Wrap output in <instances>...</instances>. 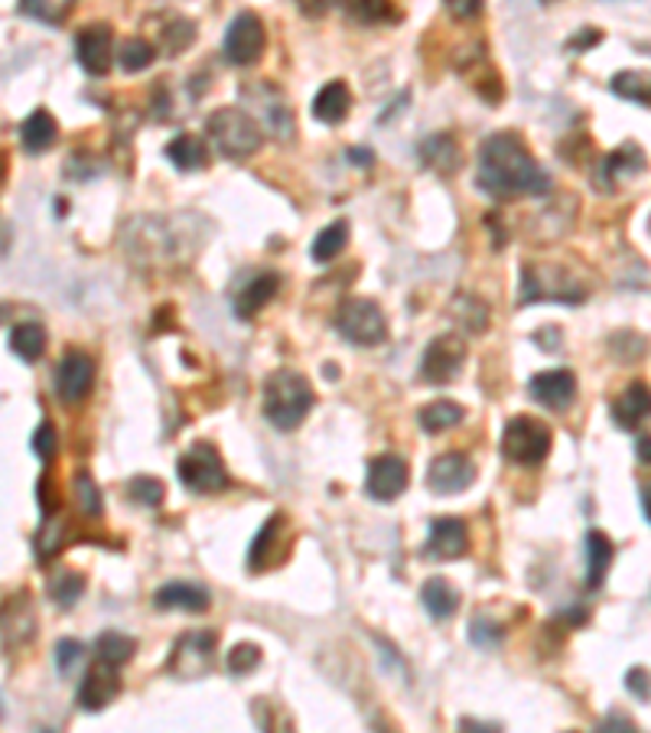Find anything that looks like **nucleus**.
Here are the masks:
<instances>
[{
    "label": "nucleus",
    "instance_id": "obj_39",
    "mask_svg": "<svg viewBox=\"0 0 651 733\" xmlns=\"http://www.w3.org/2000/svg\"><path fill=\"white\" fill-rule=\"evenodd\" d=\"M117 59H121V65H124L127 72H143V69L157 59V52H153V46H150L147 39L134 36V39H127V42L121 46Z\"/></svg>",
    "mask_w": 651,
    "mask_h": 733
},
{
    "label": "nucleus",
    "instance_id": "obj_32",
    "mask_svg": "<svg viewBox=\"0 0 651 733\" xmlns=\"http://www.w3.org/2000/svg\"><path fill=\"white\" fill-rule=\"evenodd\" d=\"M85 594V577L78 571H59L52 581H49V597L55 600V607L62 610H72L78 604V597Z\"/></svg>",
    "mask_w": 651,
    "mask_h": 733
},
{
    "label": "nucleus",
    "instance_id": "obj_12",
    "mask_svg": "<svg viewBox=\"0 0 651 733\" xmlns=\"http://www.w3.org/2000/svg\"><path fill=\"white\" fill-rule=\"evenodd\" d=\"M215 659V636L212 633H189L176 643L173 659H170V672L176 679H199L212 669Z\"/></svg>",
    "mask_w": 651,
    "mask_h": 733
},
{
    "label": "nucleus",
    "instance_id": "obj_36",
    "mask_svg": "<svg viewBox=\"0 0 651 733\" xmlns=\"http://www.w3.org/2000/svg\"><path fill=\"white\" fill-rule=\"evenodd\" d=\"M62 548H65V522H59V519L42 522V529H39V535H36V558H39V561H49V558H55Z\"/></svg>",
    "mask_w": 651,
    "mask_h": 733
},
{
    "label": "nucleus",
    "instance_id": "obj_33",
    "mask_svg": "<svg viewBox=\"0 0 651 733\" xmlns=\"http://www.w3.org/2000/svg\"><path fill=\"white\" fill-rule=\"evenodd\" d=\"M613 95L626 98V101H639V104H651V75L649 72H619L610 82Z\"/></svg>",
    "mask_w": 651,
    "mask_h": 733
},
{
    "label": "nucleus",
    "instance_id": "obj_16",
    "mask_svg": "<svg viewBox=\"0 0 651 733\" xmlns=\"http://www.w3.org/2000/svg\"><path fill=\"white\" fill-rule=\"evenodd\" d=\"M408 480H411L408 463L395 454H385L368 467V496L378 502H395L408 489Z\"/></svg>",
    "mask_w": 651,
    "mask_h": 733
},
{
    "label": "nucleus",
    "instance_id": "obj_15",
    "mask_svg": "<svg viewBox=\"0 0 651 733\" xmlns=\"http://www.w3.org/2000/svg\"><path fill=\"white\" fill-rule=\"evenodd\" d=\"M91 385H95V362H91V356H85V352L62 356V362L55 369V392H59V398L75 405V401L88 398Z\"/></svg>",
    "mask_w": 651,
    "mask_h": 733
},
{
    "label": "nucleus",
    "instance_id": "obj_40",
    "mask_svg": "<svg viewBox=\"0 0 651 733\" xmlns=\"http://www.w3.org/2000/svg\"><path fill=\"white\" fill-rule=\"evenodd\" d=\"M127 496H130V502H137V506L157 509V506L163 502L166 489H163V483L153 480V476H134V480L127 483Z\"/></svg>",
    "mask_w": 651,
    "mask_h": 733
},
{
    "label": "nucleus",
    "instance_id": "obj_21",
    "mask_svg": "<svg viewBox=\"0 0 651 733\" xmlns=\"http://www.w3.org/2000/svg\"><path fill=\"white\" fill-rule=\"evenodd\" d=\"M153 604L157 610H186V613H205L209 610V594L196 584H163L157 594H153Z\"/></svg>",
    "mask_w": 651,
    "mask_h": 733
},
{
    "label": "nucleus",
    "instance_id": "obj_37",
    "mask_svg": "<svg viewBox=\"0 0 651 733\" xmlns=\"http://www.w3.org/2000/svg\"><path fill=\"white\" fill-rule=\"evenodd\" d=\"M346 10L352 20H359L365 26H375V23H385L395 16L391 0H346Z\"/></svg>",
    "mask_w": 651,
    "mask_h": 733
},
{
    "label": "nucleus",
    "instance_id": "obj_47",
    "mask_svg": "<svg viewBox=\"0 0 651 733\" xmlns=\"http://www.w3.org/2000/svg\"><path fill=\"white\" fill-rule=\"evenodd\" d=\"M336 0H297V7L306 13V16H323Z\"/></svg>",
    "mask_w": 651,
    "mask_h": 733
},
{
    "label": "nucleus",
    "instance_id": "obj_25",
    "mask_svg": "<svg viewBox=\"0 0 651 733\" xmlns=\"http://www.w3.org/2000/svg\"><path fill=\"white\" fill-rule=\"evenodd\" d=\"M20 137H23V147H26V153H42V150H49L52 144H55V137H59V127H55V121H52V114L49 111H33L26 121H23V127H20Z\"/></svg>",
    "mask_w": 651,
    "mask_h": 733
},
{
    "label": "nucleus",
    "instance_id": "obj_26",
    "mask_svg": "<svg viewBox=\"0 0 651 733\" xmlns=\"http://www.w3.org/2000/svg\"><path fill=\"white\" fill-rule=\"evenodd\" d=\"M166 157L173 160V166L179 170H205L209 166V150L196 134H179L173 137V144L166 147Z\"/></svg>",
    "mask_w": 651,
    "mask_h": 733
},
{
    "label": "nucleus",
    "instance_id": "obj_28",
    "mask_svg": "<svg viewBox=\"0 0 651 733\" xmlns=\"http://www.w3.org/2000/svg\"><path fill=\"white\" fill-rule=\"evenodd\" d=\"M421 600H424L427 613L437 617V620L453 617L456 607H460V594H456L443 577H430V581L424 584V591H421Z\"/></svg>",
    "mask_w": 651,
    "mask_h": 733
},
{
    "label": "nucleus",
    "instance_id": "obj_30",
    "mask_svg": "<svg viewBox=\"0 0 651 733\" xmlns=\"http://www.w3.org/2000/svg\"><path fill=\"white\" fill-rule=\"evenodd\" d=\"M463 421V408L453 401H434L427 408H421V427L427 434H443L450 427H456Z\"/></svg>",
    "mask_w": 651,
    "mask_h": 733
},
{
    "label": "nucleus",
    "instance_id": "obj_24",
    "mask_svg": "<svg viewBox=\"0 0 651 733\" xmlns=\"http://www.w3.org/2000/svg\"><path fill=\"white\" fill-rule=\"evenodd\" d=\"M349 108H352V95H349V88L342 82H329L316 95V101H313V114L323 124H342L346 114H349Z\"/></svg>",
    "mask_w": 651,
    "mask_h": 733
},
{
    "label": "nucleus",
    "instance_id": "obj_17",
    "mask_svg": "<svg viewBox=\"0 0 651 733\" xmlns=\"http://www.w3.org/2000/svg\"><path fill=\"white\" fill-rule=\"evenodd\" d=\"M531 398L551 411H567L577 398V375L567 369H551L531 378Z\"/></svg>",
    "mask_w": 651,
    "mask_h": 733
},
{
    "label": "nucleus",
    "instance_id": "obj_38",
    "mask_svg": "<svg viewBox=\"0 0 651 733\" xmlns=\"http://www.w3.org/2000/svg\"><path fill=\"white\" fill-rule=\"evenodd\" d=\"M75 502H78V512L85 519H98L101 515V493H98V483L82 470L75 473Z\"/></svg>",
    "mask_w": 651,
    "mask_h": 733
},
{
    "label": "nucleus",
    "instance_id": "obj_10",
    "mask_svg": "<svg viewBox=\"0 0 651 733\" xmlns=\"http://www.w3.org/2000/svg\"><path fill=\"white\" fill-rule=\"evenodd\" d=\"M463 359H466V343L460 336H437L424 352L421 375L430 385H450L460 375Z\"/></svg>",
    "mask_w": 651,
    "mask_h": 733
},
{
    "label": "nucleus",
    "instance_id": "obj_14",
    "mask_svg": "<svg viewBox=\"0 0 651 733\" xmlns=\"http://www.w3.org/2000/svg\"><path fill=\"white\" fill-rule=\"evenodd\" d=\"M117 692H121V679H117V666H108V662H95L88 672H85V679H82V685H78V708L82 711H104L114 698H117Z\"/></svg>",
    "mask_w": 651,
    "mask_h": 733
},
{
    "label": "nucleus",
    "instance_id": "obj_43",
    "mask_svg": "<svg viewBox=\"0 0 651 733\" xmlns=\"http://www.w3.org/2000/svg\"><path fill=\"white\" fill-rule=\"evenodd\" d=\"M192 36H196V26H192L189 20H179V23H173V26L163 33V42H166L170 55H176V52H183V49L189 46Z\"/></svg>",
    "mask_w": 651,
    "mask_h": 733
},
{
    "label": "nucleus",
    "instance_id": "obj_18",
    "mask_svg": "<svg viewBox=\"0 0 651 733\" xmlns=\"http://www.w3.org/2000/svg\"><path fill=\"white\" fill-rule=\"evenodd\" d=\"M470 548V532L460 519L443 515L430 525V538H427V555L437 561H456L463 558Z\"/></svg>",
    "mask_w": 651,
    "mask_h": 733
},
{
    "label": "nucleus",
    "instance_id": "obj_6",
    "mask_svg": "<svg viewBox=\"0 0 651 733\" xmlns=\"http://www.w3.org/2000/svg\"><path fill=\"white\" fill-rule=\"evenodd\" d=\"M176 473H179L183 486L189 493H199V496H212V493H222L228 486L225 463H222V457L212 444H196L192 450H186L176 463Z\"/></svg>",
    "mask_w": 651,
    "mask_h": 733
},
{
    "label": "nucleus",
    "instance_id": "obj_22",
    "mask_svg": "<svg viewBox=\"0 0 651 733\" xmlns=\"http://www.w3.org/2000/svg\"><path fill=\"white\" fill-rule=\"evenodd\" d=\"M421 160L424 166L437 170L440 176H450L460 170V144L453 134H434V137H424L421 140Z\"/></svg>",
    "mask_w": 651,
    "mask_h": 733
},
{
    "label": "nucleus",
    "instance_id": "obj_9",
    "mask_svg": "<svg viewBox=\"0 0 651 733\" xmlns=\"http://www.w3.org/2000/svg\"><path fill=\"white\" fill-rule=\"evenodd\" d=\"M287 548H290V525H287L284 515H271L248 548V568L254 574H264V571L277 568L287 558Z\"/></svg>",
    "mask_w": 651,
    "mask_h": 733
},
{
    "label": "nucleus",
    "instance_id": "obj_7",
    "mask_svg": "<svg viewBox=\"0 0 651 733\" xmlns=\"http://www.w3.org/2000/svg\"><path fill=\"white\" fill-rule=\"evenodd\" d=\"M587 297V287L574 284L561 268H544V264H528L525 281H522V303H538V300H567L580 303Z\"/></svg>",
    "mask_w": 651,
    "mask_h": 733
},
{
    "label": "nucleus",
    "instance_id": "obj_48",
    "mask_svg": "<svg viewBox=\"0 0 651 733\" xmlns=\"http://www.w3.org/2000/svg\"><path fill=\"white\" fill-rule=\"evenodd\" d=\"M597 42H600V33H593V29H590V33H580L577 39H571V49H574V52H580L584 46L590 49V46H597Z\"/></svg>",
    "mask_w": 651,
    "mask_h": 733
},
{
    "label": "nucleus",
    "instance_id": "obj_27",
    "mask_svg": "<svg viewBox=\"0 0 651 733\" xmlns=\"http://www.w3.org/2000/svg\"><path fill=\"white\" fill-rule=\"evenodd\" d=\"M639 170H646V153H642L639 147L626 144L623 150H616V153H610V157L603 160L600 183H603V189H610V186L619 183L623 173H639Z\"/></svg>",
    "mask_w": 651,
    "mask_h": 733
},
{
    "label": "nucleus",
    "instance_id": "obj_50",
    "mask_svg": "<svg viewBox=\"0 0 651 733\" xmlns=\"http://www.w3.org/2000/svg\"><path fill=\"white\" fill-rule=\"evenodd\" d=\"M636 457H639L642 463H651V437H649V434L636 440Z\"/></svg>",
    "mask_w": 651,
    "mask_h": 733
},
{
    "label": "nucleus",
    "instance_id": "obj_20",
    "mask_svg": "<svg viewBox=\"0 0 651 733\" xmlns=\"http://www.w3.org/2000/svg\"><path fill=\"white\" fill-rule=\"evenodd\" d=\"M277 290H280V277H277V274H258L254 281H248V284L238 290V297H235V313H238L241 320L258 316V313L277 297Z\"/></svg>",
    "mask_w": 651,
    "mask_h": 733
},
{
    "label": "nucleus",
    "instance_id": "obj_34",
    "mask_svg": "<svg viewBox=\"0 0 651 733\" xmlns=\"http://www.w3.org/2000/svg\"><path fill=\"white\" fill-rule=\"evenodd\" d=\"M349 245V225L346 222H333L326 225L316 241H313V258L316 261H333L336 254H342V248Z\"/></svg>",
    "mask_w": 651,
    "mask_h": 733
},
{
    "label": "nucleus",
    "instance_id": "obj_19",
    "mask_svg": "<svg viewBox=\"0 0 651 733\" xmlns=\"http://www.w3.org/2000/svg\"><path fill=\"white\" fill-rule=\"evenodd\" d=\"M651 418V385L649 382H633L616 401H613V421L623 431H639Z\"/></svg>",
    "mask_w": 651,
    "mask_h": 733
},
{
    "label": "nucleus",
    "instance_id": "obj_8",
    "mask_svg": "<svg viewBox=\"0 0 651 733\" xmlns=\"http://www.w3.org/2000/svg\"><path fill=\"white\" fill-rule=\"evenodd\" d=\"M264 46H267V36H264V23L258 20V13H238L231 20V26L225 29L222 52L231 65H254L261 59Z\"/></svg>",
    "mask_w": 651,
    "mask_h": 733
},
{
    "label": "nucleus",
    "instance_id": "obj_35",
    "mask_svg": "<svg viewBox=\"0 0 651 733\" xmlns=\"http://www.w3.org/2000/svg\"><path fill=\"white\" fill-rule=\"evenodd\" d=\"M75 0H20V10L33 20H42L49 26H59L72 13Z\"/></svg>",
    "mask_w": 651,
    "mask_h": 733
},
{
    "label": "nucleus",
    "instance_id": "obj_49",
    "mask_svg": "<svg viewBox=\"0 0 651 733\" xmlns=\"http://www.w3.org/2000/svg\"><path fill=\"white\" fill-rule=\"evenodd\" d=\"M349 163H359V166H372V150H365V147H355V150H349Z\"/></svg>",
    "mask_w": 651,
    "mask_h": 733
},
{
    "label": "nucleus",
    "instance_id": "obj_42",
    "mask_svg": "<svg viewBox=\"0 0 651 733\" xmlns=\"http://www.w3.org/2000/svg\"><path fill=\"white\" fill-rule=\"evenodd\" d=\"M82 656H85V646H82V643L62 639V643L55 646V666H59V672H62V675H72L75 666L82 662Z\"/></svg>",
    "mask_w": 651,
    "mask_h": 733
},
{
    "label": "nucleus",
    "instance_id": "obj_1",
    "mask_svg": "<svg viewBox=\"0 0 651 733\" xmlns=\"http://www.w3.org/2000/svg\"><path fill=\"white\" fill-rule=\"evenodd\" d=\"M479 186L496 199L544 196L551 192V176L528 153L518 134H492L479 147Z\"/></svg>",
    "mask_w": 651,
    "mask_h": 733
},
{
    "label": "nucleus",
    "instance_id": "obj_2",
    "mask_svg": "<svg viewBox=\"0 0 651 733\" xmlns=\"http://www.w3.org/2000/svg\"><path fill=\"white\" fill-rule=\"evenodd\" d=\"M310 408H313V388L300 372L280 369L264 382V418L277 431H297L303 418L310 414Z\"/></svg>",
    "mask_w": 651,
    "mask_h": 733
},
{
    "label": "nucleus",
    "instance_id": "obj_45",
    "mask_svg": "<svg viewBox=\"0 0 651 733\" xmlns=\"http://www.w3.org/2000/svg\"><path fill=\"white\" fill-rule=\"evenodd\" d=\"M626 688H629V695H633V698H639V701H651L649 669H633V672L626 675Z\"/></svg>",
    "mask_w": 651,
    "mask_h": 733
},
{
    "label": "nucleus",
    "instance_id": "obj_5",
    "mask_svg": "<svg viewBox=\"0 0 651 733\" xmlns=\"http://www.w3.org/2000/svg\"><path fill=\"white\" fill-rule=\"evenodd\" d=\"M336 330L355 346H381L388 339V320L375 300L352 297L336 313Z\"/></svg>",
    "mask_w": 651,
    "mask_h": 733
},
{
    "label": "nucleus",
    "instance_id": "obj_41",
    "mask_svg": "<svg viewBox=\"0 0 651 733\" xmlns=\"http://www.w3.org/2000/svg\"><path fill=\"white\" fill-rule=\"evenodd\" d=\"M258 662H261V649L254 643H241L228 653V672L235 675H248L251 669H258Z\"/></svg>",
    "mask_w": 651,
    "mask_h": 733
},
{
    "label": "nucleus",
    "instance_id": "obj_13",
    "mask_svg": "<svg viewBox=\"0 0 651 733\" xmlns=\"http://www.w3.org/2000/svg\"><path fill=\"white\" fill-rule=\"evenodd\" d=\"M476 480V467L470 457L463 454H443L430 463L427 470V486L437 493V496H453V493H463L470 489Z\"/></svg>",
    "mask_w": 651,
    "mask_h": 733
},
{
    "label": "nucleus",
    "instance_id": "obj_44",
    "mask_svg": "<svg viewBox=\"0 0 651 733\" xmlns=\"http://www.w3.org/2000/svg\"><path fill=\"white\" fill-rule=\"evenodd\" d=\"M55 447H59V437H55L52 424H49V421H42V424H39V431L33 434V454H36L39 460H52Z\"/></svg>",
    "mask_w": 651,
    "mask_h": 733
},
{
    "label": "nucleus",
    "instance_id": "obj_51",
    "mask_svg": "<svg viewBox=\"0 0 651 733\" xmlns=\"http://www.w3.org/2000/svg\"><path fill=\"white\" fill-rule=\"evenodd\" d=\"M603 728H623V731H636V724H633L629 718H623V715H610V718L603 721Z\"/></svg>",
    "mask_w": 651,
    "mask_h": 733
},
{
    "label": "nucleus",
    "instance_id": "obj_4",
    "mask_svg": "<svg viewBox=\"0 0 651 733\" xmlns=\"http://www.w3.org/2000/svg\"><path fill=\"white\" fill-rule=\"evenodd\" d=\"M502 454L518 467H538L551 454V427L535 418H512L502 431Z\"/></svg>",
    "mask_w": 651,
    "mask_h": 733
},
{
    "label": "nucleus",
    "instance_id": "obj_3",
    "mask_svg": "<svg viewBox=\"0 0 651 733\" xmlns=\"http://www.w3.org/2000/svg\"><path fill=\"white\" fill-rule=\"evenodd\" d=\"M205 131H209V140L215 144V150L228 160H248L261 150V124L241 111V108H218L209 114L205 121Z\"/></svg>",
    "mask_w": 651,
    "mask_h": 733
},
{
    "label": "nucleus",
    "instance_id": "obj_11",
    "mask_svg": "<svg viewBox=\"0 0 651 733\" xmlns=\"http://www.w3.org/2000/svg\"><path fill=\"white\" fill-rule=\"evenodd\" d=\"M75 55L88 75H108L114 62V33L108 23H91L75 36Z\"/></svg>",
    "mask_w": 651,
    "mask_h": 733
},
{
    "label": "nucleus",
    "instance_id": "obj_31",
    "mask_svg": "<svg viewBox=\"0 0 651 733\" xmlns=\"http://www.w3.org/2000/svg\"><path fill=\"white\" fill-rule=\"evenodd\" d=\"M134 653H137V643L124 633H101L95 643V656L108 666H124L134 659Z\"/></svg>",
    "mask_w": 651,
    "mask_h": 733
},
{
    "label": "nucleus",
    "instance_id": "obj_52",
    "mask_svg": "<svg viewBox=\"0 0 651 733\" xmlns=\"http://www.w3.org/2000/svg\"><path fill=\"white\" fill-rule=\"evenodd\" d=\"M642 512H646V519L651 522V480L642 486Z\"/></svg>",
    "mask_w": 651,
    "mask_h": 733
},
{
    "label": "nucleus",
    "instance_id": "obj_46",
    "mask_svg": "<svg viewBox=\"0 0 651 733\" xmlns=\"http://www.w3.org/2000/svg\"><path fill=\"white\" fill-rule=\"evenodd\" d=\"M443 3H447V10H450L456 20H473V16H479L483 7H486V0H443Z\"/></svg>",
    "mask_w": 651,
    "mask_h": 733
},
{
    "label": "nucleus",
    "instance_id": "obj_23",
    "mask_svg": "<svg viewBox=\"0 0 651 733\" xmlns=\"http://www.w3.org/2000/svg\"><path fill=\"white\" fill-rule=\"evenodd\" d=\"M613 558H616V545L603 532H590L587 535V587L590 591L603 587V581L613 568Z\"/></svg>",
    "mask_w": 651,
    "mask_h": 733
},
{
    "label": "nucleus",
    "instance_id": "obj_53",
    "mask_svg": "<svg viewBox=\"0 0 651 733\" xmlns=\"http://www.w3.org/2000/svg\"><path fill=\"white\" fill-rule=\"evenodd\" d=\"M541 3H554V0H541Z\"/></svg>",
    "mask_w": 651,
    "mask_h": 733
},
{
    "label": "nucleus",
    "instance_id": "obj_29",
    "mask_svg": "<svg viewBox=\"0 0 651 733\" xmlns=\"http://www.w3.org/2000/svg\"><path fill=\"white\" fill-rule=\"evenodd\" d=\"M10 349L23 362H36L46 352V330L39 323H16L10 330Z\"/></svg>",
    "mask_w": 651,
    "mask_h": 733
}]
</instances>
